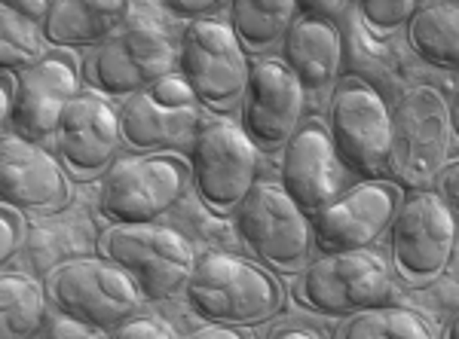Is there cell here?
<instances>
[{"label":"cell","mask_w":459,"mask_h":339,"mask_svg":"<svg viewBox=\"0 0 459 339\" xmlns=\"http://www.w3.org/2000/svg\"><path fill=\"white\" fill-rule=\"evenodd\" d=\"M392 272L407 291H426L441 282L456 260V215L432 190H411L402 196L389 226Z\"/></svg>","instance_id":"5b68a950"},{"label":"cell","mask_w":459,"mask_h":339,"mask_svg":"<svg viewBox=\"0 0 459 339\" xmlns=\"http://www.w3.org/2000/svg\"><path fill=\"white\" fill-rule=\"evenodd\" d=\"M417 6V0H365V4H355L352 10L359 13L368 31H374L377 37H389L411 21Z\"/></svg>","instance_id":"83f0119b"},{"label":"cell","mask_w":459,"mask_h":339,"mask_svg":"<svg viewBox=\"0 0 459 339\" xmlns=\"http://www.w3.org/2000/svg\"><path fill=\"white\" fill-rule=\"evenodd\" d=\"M334 336L343 339H432L438 330L417 309L404 306H371L355 315H346L343 327Z\"/></svg>","instance_id":"484cf974"},{"label":"cell","mask_w":459,"mask_h":339,"mask_svg":"<svg viewBox=\"0 0 459 339\" xmlns=\"http://www.w3.org/2000/svg\"><path fill=\"white\" fill-rule=\"evenodd\" d=\"M99 254L129 272L151 303L181 297L196 267L190 235L160 220L157 224H108V230L99 233Z\"/></svg>","instance_id":"277c9868"},{"label":"cell","mask_w":459,"mask_h":339,"mask_svg":"<svg viewBox=\"0 0 459 339\" xmlns=\"http://www.w3.org/2000/svg\"><path fill=\"white\" fill-rule=\"evenodd\" d=\"M266 336H273V339H322L325 330L313 327V324H307L303 318H279L270 330H266Z\"/></svg>","instance_id":"d6a6232c"},{"label":"cell","mask_w":459,"mask_h":339,"mask_svg":"<svg viewBox=\"0 0 459 339\" xmlns=\"http://www.w3.org/2000/svg\"><path fill=\"white\" fill-rule=\"evenodd\" d=\"M456 116L432 86H411L392 107V147L386 172L392 183L426 190L435 174L456 159Z\"/></svg>","instance_id":"7a4b0ae2"},{"label":"cell","mask_w":459,"mask_h":339,"mask_svg":"<svg viewBox=\"0 0 459 339\" xmlns=\"http://www.w3.org/2000/svg\"><path fill=\"white\" fill-rule=\"evenodd\" d=\"M194 183L184 153H132L101 181L99 215L108 224H157L172 215Z\"/></svg>","instance_id":"3957f363"},{"label":"cell","mask_w":459,"mask_h":339,"mask_svg":"<svg viewBox=\"0 0 459 339\" xmlns=\"http://www.w3.org/2000/svg\"><path fill=\"white\" fill-rule=\"evenodd\" d=\"M92 250H99V235H95L86 211L68 217L53 215L49 224L31 226V235H28V263L34 267V275L53 272L62 263L74 260V257H86Z\"/></svg>","instance_id":"7402d4cb"},{"label":"cell","mask_w":459,"mask_h":339,"mask_svg":"<svg viewBox=\"0 0 459 339\" xmlns=\"http://www.w3.org/2000/svg\"><path fill=\"white\" fill-rule=\"evenodd\" d=\"M404 190L392 181L374 178L346 187L313 217V239L322 254L374 248L389 233Z\"/></svg>","instance_id":"5bb4252c"},{"label":"cell","mask_w":459,"mask_h":339,"mask_svg":"<svg viewBox=\"0 0 459 339\" xmlns=\"http://www.w3.org/2000/svg\"><path fill=\"white\" fill-rule=\"evenodd\" d=\"M0 196L34 217L62 215L74 205L71 178L58 153L13 131L0 141Z\"/></svg>","instance_id":"ac0fdd59"},{"label":"cell","mask_w":459,"mask_h":339,"mask_svg":"<svg viewBox=\"0 0 459 339\" xmlns=\"http://www.w3.org/2000/svg\"><path fill=\"white\" fill-rule=\"evenodd\" d=\"M303 13L291 0H236L230 4V28L246 55H264L282 47L288 28Z\"/></svg>","instance_id":"603a6c76"},{"label":"cell","mask_w":459,"mask_h":339,"mask_svg":"<svg viewBox=\"0 0 459 339\" xmlns=\"http://www.w3.org/2000/svg\"><path fill=\"white\" fill-rule=\"evenodd\" d=\"M456 181H459V162L456 159H450L447 165L441 168L438 174H435V183H438V196L444 205L450 208V215H456V202H459V190H456Z\"/></svg>","instance_id":"836d02e7"},{"label":"cell","mask_w":459,"mask_h":339,"mask_svg":"<svg viewBox=\"0 0 459 339\" xmlns=\"http://www.w3.org/2000/svg\"><path fill=\"white\" fill-rule=\"evenodd\" d=\"M47 291L62 312L92 324L105 336L144 306V293L135 278L101 254L74 257L56 267L49 272Z\"/></svg>","instance_id":"8fae6325"},{"label":"cell","mask_w":459,"mask_h":339,"mask_svg":"<svg viewBox=\"0 0 459 339\" xmlns=\"http://www.w3.org/2000/svg\"><path fill=\"white\" fill-rule=\"evenodd\" d=\"M129 4L123 0H58L43 19V37L56 49H99L126 31Z\"/></svg>","instance_id":"44dd1931"},{"label":"cell","mask_w":459,"mask_h":339,"mask_svg":"<svg viewBox=\"0 0 459 339\" xmlns=\"http://www.w3.org/2000/svg\"><path fill=\"white\" fill-rule=\"evenodd\" d=\"M407 43L426 64L447 73L459 68V10L456 4H420L407 21Z\"/></svg>","instance_id":"cb8c5ba5"},{"label":"cell","mask_w":459,"mask_h":339,"mask_svg":"<svg viewBox=\"0 0 459 339\" xmlns=\"http://www.w3.org/2000/svg\"><path fill=\"white\" fill-rule=\"evenodd\" d=\"M328 131L352 178L374 181L386 172L392 147V107L374 83L346 73L331 89Z\"/></svg>","instance_id":"9c48e42d"},{"label":"cell","mask_w":459,"mask_h":339,"mask_svg":"<svg viewBox=\"0 0 459 339\" xmlns=\"http://www.w3.org/2000/svg\"><path fill=\"white\" fill-rule=\"evenodd\" d=\"M101 339L105 334H101L99 327H92V324L74 318V315L62 312V309L56 306L53 315H47V321L40 324V330H37V339Z\"/></svg>","instance_id":"f546056e"},{"label":"cell","mask_w":459,"mask_h":339,"mask_svg":"<svg viewBox=\"0 0 459 339\" xmlns=\"http://www.w3.org/2000/svg\"><path fill=\"white\" fill-rule=\"evenodd\" d=\"M47 321V293L37 275L22 269H4L0 275V336L25 339L37 336Z\"/></svg>","instance_id":"d4e9b609"},{"label":"cell","mask_w":459,"mask_h":339,"mask_svg":"<svg viewBox=\"0 0 459 339\" xmlns=\"http://www.w3.org/2000/svg\"><path fill=\"white\" fill-rule=\"evenodd\" d=\"M53 147L71 181L101 183L123 147L120 110L105 95L80 92L58 120Z\"/></svg>","instance_id":"9a60e30c"},{"label":"cell","mask_w":459,"mask_h":339,"mask_svg":"<svg viewBox=\"0 0 459 339\" xmlns=\"http://www.w3.org/2000/svg\"><path fill=\"white\" fill-rule=\"evenodd\" d=\"M194 339H248L255 336V330L251 327H233V324H214L209 321L205 327H199L190 334Z\"/></svg>","instance_id":"e575fe53"},{"label":"cell","mask_w":459,"mask_h":339,"mask_svg":"<svg viewBox=\"0 0 459 339\" xmlns=\"http://www.w3.org/2000/svg\"><path fill=\"white\" fill-rule=\"evenodd\" d=\"M83 71L74 49H49L34 68L16 73V107H13V135L31 144H56V129L65 107L77 98Z\"/></svg>","instance_id":"2e32d148"},{"label":"cell","mask_w":459,"mask_h":339,"mask_svg":"<svg viewBox=\"0 0 459 339\" xmlns=\"http://www.w3.org/2000/svg\"><path fill=\"white\" fill-rule=\"evenodd\" d=\"M303 110H307V92L282 58H261L251 64L239 125L257 150H282L303 123Z\"/></svg>","instance_id":"d6986e66"},{"label":"cell","mask_w":459,"mask_h":339,"mask_svg":"<svg viewBox=\"0 0 459 339\" xmlns=\"http://www.w3.org/2000/svg\"><path fill=\"white\" fill-rule=\"evenodd\" d=\"M178 71V37L162 28L129 25L83 62V80L108 101H129Z\"/></svg>","instance_id":"7c38bea8"},{"label":"cell","mask_w":459,"mask_h":339,"mask_svg":"<svg viewBox=\"0 0 459 339\" xmlns=\"http://www.w3.org/2000/svg\"><path fill=\"white\" fill-rule=\"evenodd\" d=\"M282 62L300 80L307 101L322 98L328 89H334L340 71H343V34H340L337 21L309 13L303 6V13L294 19L282 40Z\"/></svg>","instance_id":"ffe728a7"},{"label":"cell","mask_w":459,"mask_h":339,"mask_svg":"<svg viewBox=\"0 0 459 339\" xmlns=\"http://www.w3.org/2000/svg\"><path fill=\"white\" fill-rule=\"evenodd\" d=\"M279 187L298 202L307 217L352 187V174L340 162L328 123L318 116H303L291 138L282 147L279 162Z\"/></svg>","instance_id":"e0dca14e"},{"label":"cell","mask_w":459,"mask_h":339,"mask_svg":"<svg viewBox=\"0 0 459 339\" xmlns=\"http://www.w3.org/2000/svg\"><path fill=\"white\" fill-rule=\"evenodd\" d=\"M13 107H16V80H10V73H4L0 77V123H4V135H10Z\"/></svg>","instance_id":"d590c367"},{"label":"cell","mask_w":459,"mask_h":339,"mask_svg":"<svg viewBox=\"0 0 459 339\" xmlns=\"http://www.w3.org/2000/svg\"><path fill=\"white\" fill-rule=\"evenodd\" d=\"M108 336H117V339H175L178 330L166 318H160V315L138 312V315H132L129 321H123L120 327L110 330Z\"/></svg>","instance_id":"4dcf8cb0"},{"label":"cell","mask_w":459,"mask_h":339,"mask_svg":"<svg viewBox=\"0 0 459 339\" xmlns=\"http://www.w3.org/2000/svg\"><path fill=\"white\" fill-rule=\"evenodd\" d=\"M389 297V263L374 248L316 257L298 272L294 284V303L328 318H346L361 309L386 303Z\"/></svg>","instance_id":"ba28073f"},{"label":"cell","mask_w":459,"mask_h":339,"mask_svg":"<svg viewBox=\"0 0 459 339\" xmlns=\"http://www.w3.org/2000/svg\"><path fill=\"white\" fill-rule=\"evenodd\" d=\"M162 10H166L169 16L199 21V19H212L214 13H221L224 6L214 4V0H169V4H162Z\"/></svg>","instance_id":"1f68e13d"},{"label":"cell","mask_w":459,"mask_h":339,"mask_svg":"<svg viewBox=\"0 0 459 339\" xmlns=\"http://www.w3.org/2000/svg\"><path fill=\"white\" fill-rule=\"evenodd\" d=\"M248 68V55L224 19L187 21L178 34V73L214 116H230L242 107Z\"/></svg>","instance_id":"52a82bcc"},{"label":"cell","mask_w":459,"mask_h":339,"mask_svg":"<svg viewBox=\"0 0 459 339\" xmlns=\"http://www.w3.org/2000/svg\"><path fill=\"white\" fill-rule=\"evenodd\" d=\"M205 123V107L181 73H169L157 86L123 101L120 131L132 153H181L194 147Z\"/></svg>","instance_id":"4fadbf2b"},{"label":"cell","mask_w":459,"mask_h":339,"mask_svg":"<svg viewBox=\"0 0 459 339\" xmlns=\"http://www.w3.org/2000/svg\"><path fill=\"white\" fill-rule=\"evenodd\" d=\"M28 220L25 211L10 202H0V263L10 267V260L19 254L22 245H28Z\"/></svg>","instance_id":"f1b7e54d"},{"label":"cell","mask_w":459,"mask_h":339,"mask_svg":"<svg viewBox=\"0 0 459 339\" xmlns=\"http://www.w3.org/2000/svg\"><path fill=\"white\" fill-rule=\"evenodd\" d=\"M190 165L199 205L214 217H233L261 178V150L230 116H205Z\"/></svg>","instance_id":"8992f818"},{"label":"cell","mask_w":459,"mask_h":339,"mask_svg":"<svg viewBox=\"0 0 459 339\" xmlns=\"http://www.w3.org/2000/svg\"><path fill=\"white\" fill-rule=\"evenodd\" d=\"M47 37L37 21L19 16L10 4L0 6V71L22 73L47 55Z\"/></svg>","instance_id":"4316f807"},{"label":"cell","mask_w":459,"mask_h":339,"mask_svg":"<svg viewBox=\"0 0 459 339\" xmlns=\"http://www.w3.org/2000/svg\"><path fill=\"white\" fill-rule=\"evenodd\" d=\"M10 6L19 13V16H25L28 21H37V25H43V19H47L49 10H53V4H43V0H34V4H10Z\"/></svg>","instance_id":"8d00e7d4"},{"label":"cell","mask_w":459,"mask_h":339,"mask_svg":"<svg viewBox=\"0 0 459 339\" xmlns=\"http://www.w3.org/2000/svg\"><path fill=\"white\" fill-rule=\"evenodd\" d=\"M181 297L199 318L251 330L276 321L288 303V291L276 272L224 248H209L196 257Z\"/></svg>","instance_id":"6da1fadb"},{"label":"cell","mask_w":459,"mask_h":339,"mask_svg":"<svg viewBox=\"0 0 459 339\" xmlns=\"http://www.w3.org/2000/svg\"><path fill=\"white\" fill-rule=\"evenodd\" d=\"M233 217L239 242L270 272L298 275L313 260V220L303 215L279 183L257 181Z\"/></svg>","instance_id":"30bf717a"}]
</instances>
